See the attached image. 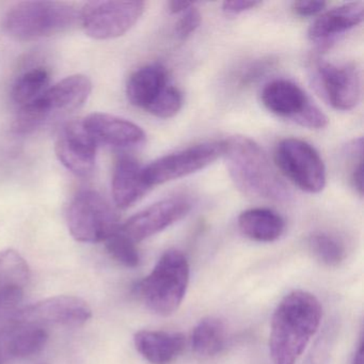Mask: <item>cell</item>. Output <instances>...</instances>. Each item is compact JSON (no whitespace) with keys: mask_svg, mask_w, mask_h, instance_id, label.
Wrapping results in <instances>:
<instances>
[{"mask_svg":"<svg viewBox=\"0 0 364 364\" xmlns=\"http://www.w3.org/2000/svg\"><path fill=\"white\" fill-rule=\"evenodd\" d=\"M104 242L110 257L121 265L127 268H136L139 266L140 255L136 248V242L122 233L120 229Z\"/></svg>","mask_w":364,"mask_h":364,"instance_id":"cell-26","label":"cell"},{"mask_svg":"<svg viewBox=\"0 0 364 364\" xmlns=\"http://www.w3.org/2000/svg\"><path fill=\"white\" fill-rule=\"evenodd\" d=\"M50 80V73L46 68H33L24 72L16 78L12 87V99L20 107L33 103L48 90Z\"/></svg>","mask_w":364,"mask_h":364,"instance_id":"cell-23","label":"cell"},{"mask_svg":"<svg viewBox=\"0 0 364 364\" xmlns=\"http://www.w3.org/2000/svg\"><path fill=\"white\" fill-rule=\"evenodd\" d=\"M363 355H364V343L363 334L360 336L359 344L353 353V358H351L350 364H363Z\"/></svg>","mask_w":364,"mask_h":364,"instance_id":"cell-34","label":"cell"},{"mask_svg":"<svg viewBox=\"0 0 364 364\" xmlns=\"http://www.w3.org/2000/svg\"><path fill=\"white\" fill-rule=\"evenodd\" d=\"M191 267L182 251L170 249L161 255L152 272L136 287L146 308L169 316L180 308L188 289Z\"/></svg>","mask_w":364,"mask_h":364,"instance_id":"cell-3","label":"cell"},{"mask_svg":"<svg viewBox=\"0 0 364 364\" xmlns=\"http://www.w3.org/2000/svg\"><path fill=\"white\" fill-rule=\"evenodd\" d=\"M262 103L272 114L289 119L296 124L310 129H321L328 125V118L304 90L287 80L268 82L261 95Z\"/></svg>","mask_w":364,"mask_h":364,"instance_id":"cell-10","label":"cell"},{"mask_svg":"<svg viewBox=\"0 0 364 364\" xmlns=\"http://www.w3.org/2000/svg\"><path fill=\"white\" fill-rule=\"evenodd\" d=\"M168 86V73L159 63L144 65L132 74L127 85L132 105L146 110Z\"/></svg>","mask_w":364,"mask_h":364,"instance_id":"cell-19","label":"cell"},{"mask_svg":"<svg viewBox=\"0 0 364 364\" xmlns=\"http://www.w3.org/2000/svg\"><path fill=\"white\" fill-rule=\"evenodd\" d=\"M191 208L187 198H167L134 215L121 225L120 230L134 242H142L182 220Z\"/></svg>","mask_w":364,"mask_h":364,"instance_id":"cell-12","label":"cell"},{"mask_svg":"<svg viewBox=\"0 0 364 364\" xmlns=\"http://www.w3.org/2000/svg\"><path fill=\"white\" fill-rule=\"evenodd\" d=\"M92 91V84L87 76L72 75L48 87L36 101L20 108L14 123V131L25 135L37 131L50 119L80 109Z\"/></svg>","mask_w":364,"mask_h":364,"instance_id":"cell-5","label":"cell"},{"mask_svg":"<svg viewBox=\"0 0 364 364\" xmlns=\"http://www.w3.org/2000/svg\"><path fill=\"white\" fill-rule=\"evenodd\" d=\"M22 299V289H0V336L16 325Z\"/></svg>","mask_w":364,"mask_h":364,"instance_id":"cell-27","label":"cell"},{"mask_svg":"<svg viewBox=\"0 0 364 364\" xmlns=\"http://www.w3.org/2000/svg\"><path fill=\"white\" fill-rule=\"evenodd\" d=\"M274 163L291 183L309 193H318L327 182L325 164L314 146L297 138L281 140Z\"/></svg>","mask_w":364,"mask_h":364,"instance_id":"cell-7","label":"cell"},{"mask_svg":"<svg viewBox=\"0 0 364 364\" xmlns=\"http://www.w3.org/2000/svg\"><path fill=\"white\" fill-rule=\"evenodd\" d=\"M238 228L242 235L259 242H272L284 233V219L269 208H250L238 217Z\"/></svg>","mask_w":364,"mask_h":364,"instance_id":"cell-21","label":"cell"},{"mask_svg":"<svg viewBox=\"0 0 364 364\" xmlns=\"http://www.w3.org/2000/svg\"><path fill=\"white\" fill-rule=\"evenodd\" d=\"M223 153L235 186L249 197L289 201L291 191L281 180L264 151L250 138L234 136L225 140Z\"/></svg>","mask_w":364,"mask_h":364,"instance_id":"cell-2","label":"cell"},{"mask_svg":"<svg viewBox=\"0 0 364 364\" xmlns=\"http://www.w3.org/2000/svg\"><path fill=\"white\" fill-rule=\"evenodd\" d=\"M92 317L88 302L76 296L59 295L46 298L37 304L21 309L16 323H55L67 327H80Z\"/></svg>","mask_w":364,"mask_h":364,"instance_id":"cell-13","label":"cell"},{"mask_svg":"<svg viewBox=\"0 0 364 364\" xmlns=\"http://www.w3.org/2000/svg\"><path fill=\"white\" fill-rule=\"evenodd\" d=\"M200 24H201V14L198 9H196L195 5L191 6L189 9L183 12L182 16L176 23V31H174L176 38L180 40H186L197 31Z\"/></svg>","mask_w":364,"mask_h":364,"instance_id":"cell-29","label":"cell"},{"mask_svg":"<svg viewBox=\"0 0 364 364\" xmlns=\"http://www.w3.org/2000/svg\"><path fill=\"white\" fill-rule=\"evenodd\" d=\"M259 5H262L261 1H247V0L225 1L223 4V11L227 16H238V14L255 9Z\"/></svg>","mask_w":364,"mask_h":364,"instance_id":"cell-32","label":"cell"},{"mask_svg":"<svg viewBox=\"0 0 364 364\" xmlns=\"http://www.w3.org/2000/svg\"><path fill=\"white\" fill-rule=\"evenodd\" d=\"M85 129L99 144L116 149H129L142 146L146 135L135 123L108 114H91L82 120Z\"/></svg>","mask_w":364,"mask_h":364,"instance_id":"cell-15","label":"cell"},{"mask_svg":"<svg viewBox=\"0 0 364 364\" xmlns=\"http://www.w3.org/2000/svg\"><path fill=\"white\" fill-rule=\"evenodd\" d=\"M191 6H193V3H188V1H170L168 3V10L170 14H180L186 11Z\"/></svg>","mask_w":364,"mask_h":364,"instance_id":"cell-33","label":"cell"},{"mask_svg":"<svg viewBox=\"0 0 364 364\" xmlns=\"http://www.w3.org/2000/svg\"><path fill=\"white\" fill-rule=\"evenodd\" d=\"M223 141L204 142L184 150L165 155L142 168L144 181L149 187L165 184L196 173L223 156Z\"/></svg>","mask_w":364,"mask_h":364,"instance_id":"cell-9","label":"cell"},{"mask_svg":"<svg viewBox=\"0 0 364 364\" xmlns=\"http://www.w3.org/2000/svg\"><path fill=\"white\" fill-rule=\"evenodd\" d=\"M363 3L345 4L328 10L316 18L309 29L311 41L328 44L338 36L355 28L363 21Z\"/></svg>","mask_w":364,"mask_h":364,"instance_id":"cell-16","label":"cell"},{"mask_svg":"<svg viewBox=\"0 0 364 364\" xmlns=\"http://www.w3.org/2000/svg\"><path fill=\"white\" fill-rule=\"evenodd\" d=\"M270 67H272V63L269 60H262L252 63L240 75V85L245 86V85L252 84L255 80L261 78L270 69Z\"/></svg>","mask_w":364,"mask_h":364,"instance_id":"cell-30","label":"cell"},{"mask_svg":"<svg viewBox=\"0 0 364 364\" xmlns=\"http://www.w3.org/2000/svg\"><path fill=\"white\" fill-rule=\"evenodd\" d=\"M138 353L151 364H170L183 353L186 344L181 332L140 330L134 336Z\"/></svg>","mask_w":364,"mask_h":364,"instance_id":"cell-18","label":"cell"},{"mask_svg":"<svg viewBox=\"0 0 364 364\" xmlns=\"http://www.w3.org/2000/svg\"><path fill=\"white\" fill-rule=\"evenodd\" d=\"M112 187L114 203L122 210L131 208L150 189L144 181L141 166L131 156H122L117 161Z\"/></svg>","mask_w":364,"mask_h":364,"instance_id":"cell-17","label":"cell"},{"mask_svg":"<svg viewBox=\"0 0 364 364\" xmlns=\"http://www.w3.org/2000/svg\"><path fill=\"white\" fill-rule=\"evenodd\" d=\"M327 3L321 0H311V1H296L293 4V11L297 16L306 18V16H314L325 10Z\"/></svg>","mask_w":364,"mask_h":364,"instance_id":"cell-31","label":"cell"},{"mask_svg":"<svg viewBox=\"0 0 364 364\" xmlns=\"http://www.w3.org/2000/svg\"><path fill=\"white\" fill-rule=\"evenodd\" d=\"M97 144L82 121L68 123L57 138L55 152L59 161L75 176L88 178L95 171Z\"/></svg>","mask_w":364,"mask_h":364,"instance_id":"cell-14","label":"cell"},{"mask_svg":"<svg viewBox=\"0 0 364 364\" xmlns=\"http://www.w3.org/2000/svg\"><path fill=\"white\" fill-rule=\"evenodd\" d=\"M144 1H90L80 11V24L95 40L122 37L140 20Z\"/></svg>","mask_w":364,"mask_h":364,"instance_id":"cell-8","label":"cell"},{"mask_svg":"<svg viewBox=\"0 0 364 364\" xmlns=\"http://www.w3.org/2000/svg\"><path fill=\"white\" fill-rule=\"evenodd\" d=\"M0 341L6 358L23 359L40 353L48 343V334L37 323H16Z\"/></svg>","mask_w":364,"mask_h":364,"instance_id":"cell-20","label":"cell"},{"mask_svg":"<svg viewBox=\"0 0 364 364\" xmlns=\"http://www.w3.org/2000/svg\"><path fill=\"white\" fill-rule=\"evenodd\" d=\"M80 24V11L60 1H23L12 6L4 18L14 39L35 41L71 31Z\"/></svg>","mask_w":364,"mask_h":364,"instance_id":"cell-4","label":"cell"},{"mask_svg":"<svg viewBox=\"0 0 364 364\" xmlns=\"http://www.w3.org/2000/svg\"><path fill=\"white\" fill-rule=\"evenodd\" d=\"M68 228L77 242H105L120 229L119 217L109 202L93 189L76 193L67 213Z\"/></svg>","mask_w":364,"mask_h":364,"instance_id":"cell-6","label":"cell"},{"mask_svg":"<svg viewBox=\"0 0 364 364\" xmlns=\"http://www.w3.org/2000/svg\"><path fill=\"white\" fill-rule=\"evenodd\" d=\"M313 80L326 101L336 110L348 112L361 99V77L357 68L317 60L313 63Z\"/></svg>","mask_w":364,"mask_h":364,"instance_id":"cell-11","label":"cell"},{"mask_svg":"<svg viewBox=\"0 0 364 364\" xmlns=\"http://www.w3.org/2000/svg\"><path fill=\"white\" fill-rule=\"evenodd\" d=\"M323 308L316 296L295 289L279 302L272 317L269 353L274 364H296L318 331Z\"/></svg>","mask_w":364,"mask_h":364,"instance_id":"cell-1","label":"cell"},{"mask_svg":"<svg viewBox=\"0 0 364 364\" xmlns=\"http://www.w3.org/2000/svg\"><path fill=\"white\" fill-rule=\"evenodd\" d=\"M31 280L26 259L14 249L0 251V289H24Z\"/></svg>","mask_w":364,"mask_h":364,"instance_id":"cell-24","label":"cell"},{"mask_svg":"<svg viewBox=\"0 0 364 364\" xmlns=\"http://www.w3.org/2000/svg\"><path fill=\"white\" fill-rule=\"evenodd\" d=\"M225 343L227 327L218 317L208 316L201 319L191 332V348L201 357L218 355L225 348Z\"/></svg>","mask_w":364,"mask_h":364,"instance_id":"cell-22","label":"cell"},{"mask_svg":"<svg viewBox=\"0 0 364 364\" xmlns=\"http://www.w3.org/2000/svg\"><path fill=\"white\" fill-rule=\"evenodd\" d=\"M0 338H1V336H0ZM5 359V353H4L3 346H1V341H0V364H3Z\"/></svg>","mask_w":364,"mask_h":364,"instance_id":"cell-35","label":"cell"},{"mask_svg":"<svg viewBox=\"0 0 364 364\" xmlns=\"http://www.w3.org/2000/svg\"><path fill=\"white\" fill-rule=\"evenodd\" d=\"M311 252L317 261L329 267L340 265L346 257L344 244L336 236L326 232H316L309 238Z\"/></svg>","mask_w":364,"mask_h":364,"instance_id":"cell-25","label":"cell"},{"mask_svg":"<svg viewBox=\"0 0 364 364\" xmlns=\"http://www.w3.org/2000/svg\"><path fill=\"white\" fill-rule=\"evenodd\" d=\"M182 106V93L176 87L168 85L146 112L156 118L170 119L178 114Z\"/></svg>","mask_w":364,"mask_h":364,"instance_id":"cell-28","label":"cell"}]
</instances>
